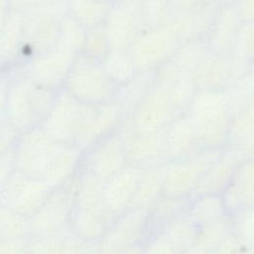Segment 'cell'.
I'll use <instances>...</instances> for the list:
<instances>
[{
    "label": "cell",
    "instance_id": "1",
    "mask_svg": "<svg viewBox=\"0 0 254 254\" xmlns=\"http://www.w3.org/2000/svg\"><path fill=\"white\" fill-rule=\"evenodd\" d=\"M82 154L78 146L59 142L36 127L19 135L13 147L14 168L55 189L76 174Z\"/></svg>",
    "mask_w": 254,
    "mask_h": 254
},
{
    "label": "cell",
    "instance_id": "2",
    "mask_svg": "<svg viewBox=\"0 0 254 254\" xmlns=\"http://www.w3.org/2000/svg\"><path fill=\"white\" fill-rule=\"evenodd\" d=\"M85 31L66 13L57 41L46 52L21 64L19 73L44 86L60 90L64 87L74 60L82 51Z\"/></svg>",
    "mask_w": 254,
    "mask_h": 254
},
{
    "label": "cell",
    "instance_id": "3",
    "mask_svg": "<svg viewBox=\"0 0 254 254\" xmlns=\"http://www.w3.org/2000/svg\"><path fill=\"white\" fill-rule=\"evenodd\" d=\"M59 90L24 74L11 77L4 115L19 134L40 127L51 111Z\"/></svg>",
    "mask_w": 254,
    "mask_h": 254
},
{
    "label": "cell",
    "instance_id": "4",
    "mask_svg": "<svg viewBox=\"0 0 254 254\" xmlns=\"http://www.w3.org/2000/svg\"><path fill=\"white\" fill-rule=\"evenodd\" d=\"M186 113L204 149L226 147L232 119L227 90H197Z\"/></svg>",
    "mask_w": 254,
    "mask_h": 254
},
{
    "label": "cell",
    "instance_id": "5",
    "mask_svg": "<svg viewBox=\"0 0 254 254\" xmlns=\"http://www.w3.org/2000/svg\"><path fill=\"white\" fill-rule=\"evenodd\" d=\"M119 85L111 78L103 62L82 51L74 60L65 88L71 95L87 104H104L116 100Z\"/></svg>",
    "mask_w": 254,
    "mask_h": 254
},
{
    "label": "cell",
    "instance_id": "6",
    "mask_svg": "<svg viewBox=\"0 0 254 254\" xmlns=\"http://www.w3.org/2000/svg\"><path fill=\"white\" fill-rule=\"evenodd\" d=\"M97 105L81 102L63 87L40 127L53 139L77 146L89 127Z\"/></svg>",
    "mask_w": 254,
    "mask_h": 254
},
{
    "label": "cell",
    "instance_id": "7",
    "mask_svg": "<svg viewBox=\"0 0 254 254\" xmlns=\"http://www.w3.org/2000/svg\"><path fill=\"white\" fill-rule=\"evenodd\" d=\"M66 13V3L43 2L22 14L21 64L46 52L57 41Z\"/></svg>",
    "mask_w": 254,
    "mask_h": 254
},
{
    "label": "cell",
    "instance_id": "8",
    "mask_svg": "<svg viewBox=\"0 0 254 254\" xmlns=\"http://www.w3.org/2000/svg\"><path fill=\"white\" fill-rule=\"evenodd\" d=\"M73 177L55 188L42 206L27 218L29 239L50 236L70 227L74 207Z\"/></svg>",
    "mask_w": 254,
    "mask_h": 254
},
{
    "label": "cell",
    "instance_id": "9",
    "mask_svg": "<svg viewBox=\"0 0 254 254\" xmlns=\"http://www.w3.org/2000/svg\"><path fill=\"white\" fill-rule=\"evenodd\" d=\"M180 42L165 26L145 28L132 42L127 52L136 74L156 71L171 61Z\"/></svg>",
    "mask_w": 254,
    "mask_h": 254
},
{
    "label": "cell",
    "instance_id": "10",
    "mask_svg": "<svg viewBox=\"0 0 254 254\" xmlns=\"http://www.w3.org/2000/svg\"><path fill=\"white\" fill-rule=\"evenodd\" d=\"M147 209L129 208L121 214L98 241V252H143L147 236Z\"/></svg>",
    "mask_w": 254,
    "mask_h": 254
},
{
    "label": "cell",
    "instance_id": "11",
    "mask_svg": "<svg viewBox=\"0 0 254 254\" xmlns=\"http://www.w3.org/2000/svg\"><path fill=\"white\" fill-rule=\"evenodd\" d=\"M222 149H204L192 157L166 162L163 194L190 197L208 166Z\"/></svg>",
    "mask_w": 254,
    "mask_h": 254
},
{
    "label": "cell",
    "instance_id": "12",
    "mask_svg": "<svg viewBox=\"0 0 254 254\" xmlns=\"http://www.w3.org/2000/svg\"><path fill=\"white\" fill-rule=\"evenodd\" d=\"M220 0L183 5L173 2L164 26L181 43L204 38L221 5Z\"/></svg>",
    "mask_w": 254,
    "mask_h": 254
},
{
    "label": "cell",
    "instance_id": "13",
    "mask_svg": "<svg viewBox=\"0 0 254 254\" xmlns=\"http://www.w3.org/2000/svg\"><path fill=\"white\" fill-rule=\"evenodd\" d=\"M53 190L46 182L14 169L0 192V203L28 218L42 206Z\"/></svg>",
    "mask_w": 254,
    "mask_h": 254
},
{
    "label": "cell",
    "instance_id": "14",
    "mask_svg": "<svg viewBox=\"0 0 254 254\" xmlns=\"http://www.w3.org/2000/svg\"><path fill=\"white\" fill-rule=\"evenodd\" d=\"M180 114L169 93L154 84L124 117L134 131L153 132L165 129Z\"/></svg>",
    "mask_w": 254,
    "mask_h": 254
},
{
    "label": "cell",
    "instance_id": "15",
    "mask_svg": "<svg viewBox=\"0 0 254 254\" xmlns=\"http://www.w3.org/2000/svg\"><path fill=\"white\" fill-rule=\"evenodd\" d=\"M127 165L124 141L115 129L83 150L79 168L106 182Z\"/></svg>",
    "mask_w": 254,
    "mask_h": 254
},
{
    "label": "cell",
    "instance_id": "16",
    "mask_svg": "<svg viewBox=\"0 0 254 254\" xmlns=\"http://www.w3.org/2000/svg\"><path fill=\"white\" fill-rule=\"evenodd\" d=\"M110 50H127L135 38L145 29L141 13V1L117 0L105 22Z\"/></svg>",
    "mask_w": 254,
    "mask_h": 254
},
{
    "label": "cell",
    "instance_id": "17",
    "mask_svg": "<svg viewBox=\"0 0 254 254\" xmlns=\"http://www.w3.org/2000/svg\"><path fill=\"white\" fill-rule=\"evenodd\" d=\"M116 132L124 141L129 165L147 168L168 162L165 129L137 132L130 126H122Z\"/></svg>",
    "mask_w": 254,
    "mask_h": 254
},
{
    "label": "cell",
    "instance_id": "18",
    "mask_svg": "<svg viewBox=\"0 0 254 254\" xmlns=\"http://www.w3.org/2000/svg\"><path fill=\"white\" fill-rule=\"evenodd\" d=\"M246 71L231 56L219 55L210 50L190 77L197 90H227Z\"/></svg>",
    "mask_w": 254,
    "mask_h": 254
},
{
    "label": "cell",
    "instance_id": "19",
    "mask_svg": "<svg viewBox=\"0 0 254 254\" xmlns=\"http://www.w3.org/2000/svg\"><path fill=\"white\" fill-rule=\"evenodd\" d=\"M142 170L143 168L128 164L105 182L103 206L116 219L129 209Z\"/></svg>",
    "mask_w": 254,
    "mask_h": 254
},
{
    "label": "cell",
    "instance_id": "20",
    "mask_svg": "<svg viewBox=\"0 0 254 254\" xmlns=\"http://www.w3.org/2000/svg\"><path fill=\"white\" fill-rule=\"evenodd\" d=\"M244 158L233 147H224L208 166L190 198L205 194H221L230 181L236 167Z\"/></svg>",
    "mask_w": 254,
    "mask_h": 254
},
{
    "label": "cell",
    "instance_id": "21",
    "mask_svg": "<svg viewBox=\"0 0 254 254\" xmlns=\"http://www.w3.org/2000/svg\"><path fill=\"white\" fill-rule=\"evenodd\" d=\"M221 197L231 216L254 205V157L244 158L239 163Z\"/></svg>",
    "mask_w": 254,
    "mask_h": 254
},
{
    "label": "cell",
    "instance_id": "22",
    "mask_svg": "<svg viewBox=\"0 0 254 254\" xmlns=\"http://www.w3.org/2000/svg\"><path fill=\"white\" fill-rule=\"evenodd\" d=\"M242 21L235 3H221L204 37L209 49L216 54L230 56Z\"/></svg>",
    "mask_w": 254,
    "mask_h": 254
},
{
    "label": "cell",
    "instance_id": "23",
    "mask_svg": "<svg viewBox=\"0 0 254 254\" xmlns=\"http://www.w3.org/2000/svg\"><path fill=\"white\" fill-rule=\"evenodd\" d=\"M165 137L168 161L190 158L204 150L187 113L177 116L165 128Z\"/></svg>",
    "mask_w": 254,
    "mask_h": 254
},
{
    "label": "cell",
    "instance_id": "24",
    "mask_svg": "<svg viewBox=\"0 0 254 254\" xmlns=\"http://www.w3.org/2000/svg\"><path fill=\"white\" fill-rule=\"evenodd\" d=\"M154 84L169 93L181 114L187 112L197 91L190 76L171 61L155 71Z\"/></svg>",
    "mask_w": 254,
    "mask_h": 254
},
{
    "label": "cell",
    "instance_id": "25",
    "mask_svg": "<svg viewBox=\"0 0 254 254\" xmlns=\"http://www.w3.org/2000/svg\"><path fill=\"white\" fill-rule=\"evenodd\" d=\"M22 62V14L8 11L0 31V72H10Z\"/></svg>",
    "mask_w": 254,
    "mask_h": 254
},
{
    "label": "cell",
    "instance_id": "26",
    "mask_svg": "<svg viewBox=\"0 0 254 254\" xmlns=\"http://www.w3.org/2000/svg\"><path fill=\"white\" fill-rule=\"evenodd\" d=\"M98 243L87 242L77 236L71 227L50 236L29 239L28 252L78 253L98 252Z\"/></svg>",
    "mask_w": 254,
    "mask_h": 254
},
{
    "label": "cell",
    "instance_id": "27",
    "mask_svg": "<svg viewBox=\"0 0 254 254\" xmlns=\"http://www.w3.org/2000/svg\"><path fill=\"white\" fill-rule=\"evenodd\" d=\"M116 219L105 209L91 210L73 207L70 227L81 239L98 243Z\"/></svg>",
    "mask_w": 254,
    "mask_h": 254
},
{
    "label": "cell",
    "instance_id": "28",
    "mask_svg": "<svg viewBox=\"0 0 254 254\" xmlns=\"http://www.w3.org/2000/svg\"><path fill=\"white\" fill-rule=\"evenodd\" d=\"M190 197L161 195L147 209V236L161 231L178 217L188 213ZM146 240V239H145Z\"/></svg>",
    "mask_w": 254,
    "mask_h": 254
},
{
    "label": "cell",
    "instance_id": "29",
    "mask_svg": "<svg viewBox=\"0 0 254 254\" xmlns=\"http://www.w3.org/2000/svg\"><path fill=\"white\" fill-rule=\"evenodd\" d=\"M74 207L80 209L100 210L103 206V190L105 182L90 173L78 169L73 177Z\"/></svg>",
    "mask_w": 254,
    "mask_h": 254
},
{
    "label": "cell",
    "instance_id": "30",
    "mask_svg": "<svg viewBox=\"0 0 254 254\" xmlns=\"http://www.w3.org/2000/svg\"><path fill=\"white\" fill-rule=\"evenodd\" d=\"M165 164L143 168L129 208H148L163 195Z\"/></svg>",
    "mask_w": 254,
    "mask_h": 254
},
{
    "label": "cell",
    "instance_id": "31",
    "mask_svg": "<svg viewBox=\"0 0 254 254\" xmlns=\"http://www.w3.org/2000/svg\"><path fill=\"white\" fill-rule=\"evenodd\" d=\"M234 233L232 216L227 214L214 221L198 226L196 238L190 253L215 252L218 246Z\"/></svg>",
    "mask_w": 254,
    "mask_h": 254
},
{
    "label": "cell",
    "instance_id": "32",
    "mask_svg": "<svg viewBox=\"0 0 254 254\" xmlns=\"http://www.w3.org/2000/svg\"><path fill=\"white\" fill-rule=\"evenodd\" d=\"M114 2L110 0H67V14L85 30L105 22Z\"/></svg>",
    "mask_w": 254,
    "mask_h": 254
},
{
    "label": "cell",
    "instance_id": "33",
    "mask_svg": "<svg viewBox=\"0 0 254 254\" xmlns=\"http://www.w3.org/2000/svg\"><path fill=\"white\" fill-rule=\"evenodd\" d=\"M197 230L198 226L186 213L169 223L161 231L167 236L176 253H187L194 244Z\"/></svg>",
    "mask_w": 254,
    "mask_h": 254
},
{
    "label": "cell",
    "instance_id": "34",
    "mask_svg": "<svg viewBox=\"0 0 254 254\" xmlns=\"http://www.w3.org/2000/svg\"><path fill=\"white\" fill-rule=\"evenodd\" d=\"M188 216L200 226L227 215L221 194H205L190 199Z\"/></svg>",
    "mask_w": 254,
    "mask_h": 254
},
{
    "label": "cell",
    "instance_id": "35",
    "mask_svg": "<svg viewBox=\"0 0 254 254\" xmlns=\"http://www.w3.org/2000/svg\"><path fill=\"white\" fill-rule=\"evenodd\" d=\"M155 80V71L136 74L118 90L116 101L121 105L125 115L132 111L137 103L152 88Z\"/></svg>",
    "mask_w": 254,
    "mask_h": 254
},
{
    "label": "cell",
    "instance_id": "36",
    "mask_svg": "<svg viewBox=\"0 0 254 254\" xmlns=\"http://www.w3.org/2000/svg\"><path fill=\"white\" fill-rule=\"evenodd\" d=\"M209 51L210 49L204 38L188 41L179 45L171 62L190 76L194 68Z\"/></svg>",
    "mask_w": 254,
    "mask_h": 254
},
{
    "label": "cell",
    "instance_id": "37",
    "mask_svg": "<svg viewBox=\"0 0 254 254\" xmlns=\"http://www.w3.org/2000/svg\"><path fill=\"white\" fill-rule=\"evenodd\" d=\"M230 56L247 70L254 64V22L242 21Z\"/></svg>",
    "mask_w": 254,
    "mask_h": 254
},
{
    "label": "cell",
    "instance_id": "38",
    "mask_svg": "<svg viewBox=\"0 0 254 254\" xmlns=\"http://www.w3.org/2000/svg\"><path fill=\"white\" fill-rule=\"evenodd\" d=\"M0 241H29L27 218L1 203Z\"/></svg>",
    "mask_w": 254,
    "mask_h": 254
},
{
    "label": "cell",
    "instance_id": "39",
    "mask_svg": "<svg viewBox=\"0 0 254 254\" xmlns=\"http://www.w3.org/2000/svg\"><path fill=\"white\" fill-rule=\"evenodd\" d=\"M102 62L111 78L119 86L126 84L136 75L127 50H110Z\"/></svg>",
    "mask_w": 254,
    "mask_h": 254
},
{
    "label": "cell",
    "instance_id": "40",
    "mask_svg": "<svg viewBox=\"0 0 254 254\" xmlns=\"http://www.w3.org/2000/svg\"><path fill=\"white\" fill-rule=\"evenodd\" d=\"M254 133V100L238 109L232 115L226 146L232 147Z\"/></svg>",
    "mask_w": 254,
    "mask_h": 254
},
{
    "label": "cell",
    "instance_id": "41",
    "mask_svg": "<svg viewBox=\"0 0 254 254\" xmlns=\"http://www.w3.org/2000/svg\"><path fill=\"white\" fill-rule=\"evenodd\" d=\"M230 108L233 113L254 100V64L227 89Z\"/></svg>",
    "mask_w": 254,
    "mask_h": 254
},
{
    "label": "cell",
    "instance_id": "42",
    "mask_svg": "<svg viewBox=\"0 0 254 254\" xmlns=\"http://www.w3.org/2000/svg\"><path fill=\"white\" fill-rule=\"evenodd\" d=\"M82 52L103 61L110 52V45L104 23L85 31Z\"/></svg>",
    "mask_w": 254,
    "mask_h": 254
},
{
    "label": "cell",
    "instance_id": "43",
    "mask_svg": "<svg viewBox=\"0 0 254 254\" xmlns=\"http://www.w3.org/2000/svg\"><path fill=\"white\" fill-rule=\"evenodd\" d=\"M173 0H143L141 13L145 28L164 26L172 9Z\"/></svg>",
    "mask_w": 254,
    "mask_h": 254
},
{
    "label": "cell",
    "instance_id": "44",
    "mask_svg": "<svg viewBox=\"0 0 254 254\" xmlns=\"http://www.w3.org/2000/svg\"><path fill=\"white\" fill-rule=\"evenodd\" d=\"M232 221L234 233L250 251L254 248V205L232 215Z\"/></svg>",
    "mask_w": 254,
    "mask_h": 254
},
{
    "label": "cell",
    "instance_id": "45",
    "mask_svg": "<svg viewBox=\"0 0 254 254\" xmlns=\"http://www.w3.org/2000/svg\"><path fill=\"white\" fill-rule=\"evenodd\" d=\"M19 135L5 115L0 116V154L12 149Z\"/></svg>",
    "mask_w": 254,
    "mask_h": 254
},
{
    "label": "cell",
    "instance_id": "46",
    "mask_svg": "<svg viewBox=\"0 0 254 254\" xmlns=\"http://www.w3.org/2000/svg\"><path fill=\"white\" fill-rule=\"evenodd\" d=\"M14 169V157L12 148L9 151L0 154V192Z\"/></svg>",
    "mask_w": 254,
    "mask_h": 254
},
{
    "label": "cell",
    "instance_id": "47",
    "mask_svg": "<svg viewBox=\"0 0 254 254\" xmlns=\"http://www.w3.org/2000/svg\"><path fill=\"white\" fill-rule=\"evenodd\" d=\"M241 251H248V248L235 233H232L218 246L215 253H235Z\"/></svg>",
    "mask_w": 254,
    "mask_h": 254
},
{
    "label": "cell",
    "instance_id": "48",
    "mask_svg": "<svg viewBox=\"0 0 254 254\" xmlns=\"http://www.w3.org/2000/svg\"><path fill=\"white\" fill-rule=\"evenodd\" d=\"M43 2V0H8V11L24 14Z\"/></svg>",
    "mask_w": 254,
    "mask_h": 254
},
{
    "label": "cell",
    "instance_id": "49",
    "mask_svg": "<svg viewBox=\"0 0 254 254\" xmlns=\"http://www.w3.org/2000/svg\"><path fill=\"white\" fill-rule=\"evenodd\" d=\"M234 3L243 21L254 22V0H236Z\"/></svg>",
    "mask_w": 254,
    "mask_h": 254
},
{
    "label": "cell",
    "instance_id": "50",
    "mask_svg": "<svg viewBox=\"0 0 254 254\" xmlns=\"http://www.w3.org/2000/svg\"><path fill=\"white\" fill-rule=\"evenodd\" d=\"M28 252V241H0V253Z\"/></svg>",
    "mask_w": 254,
    "mask_h": 254
},
{
    "label": "cell",
    "instance_id": "51",
    "mask_svg": "<svg viewBox=\"0 0 254 254\" xmlns=\"http://www.w3.org/2000/svg\"><path fill=\"white\" fill-rule=\"evenodd\" d=\"M11 76L9 72H0V116L4 114Z\"/></svg>",
    "mask_w": 254,
    "mask_h": 254
},
{
    "label": "cell",
    "instance_id": "52",
    "mask_svg": "<svg viewBox=\"0 0 254 254\" xmlns=\"http://www.w3.org/2000/svg\"><path fill=\"white\" fill-rule=\"evenodd\" d=\"M207 0H173L174 3L177 4H183V5H190V4H196V3H201Z\"/></svg>",
    "mask_w": 254,
    "mask_h": 254
},
{
    "label": "cell",
    "instance_id": "53",
    "mask_svg": "<svg viewBox=\"0 0 254 254\" xmlns=\"http://www.w3.org/2000/svg\"><path fill=\"white\" fill-rule=\"evenodd\" d=\"M8 12V0H0V14Z\"/></svg>",
    "mask_w": 254,
    "mask_h": 254
},
{
    "label": "cell",
    "instance_id": "54",
    "mask_svg": "<svg viewBox=\"0 0 254 254\" xmlns=\"http://www.w3.org/2000/svg\"><path fill=\"white\" fill-rule=\"evenodd\" d=\"M6 15H7V13H2V14H0V31H1L2 26H3V24H4V21H5Z\"/></svg>",
    "mask_w": 254,
    "mask_h": 254
},
{
    "label": "cell",
    "instance_id": "55",
    "mask_svg": "<svg viewBox=\"0 0 254 254\" xmlns=\"http://www.w3.org/2000/svg\"><path fill=\"white\" fill-rule=\"evenodd\" d=\"M44 2L48 3H66L67 0H43Z\"/></svg>",
    "mask_w": 254,
    "mask_h": 254
},
{
    "label": "cell",
    "instance_id": "56",
    "mask_svg": "<svg viewBox=\"0 0 254 254\" xmlns=\"http://www.w3.org/2000/svg\"><path fill=\"white\" fill-rule=\"evenodd\" d=\"M222 3H234L236 0H220Z\"/></svg>",
    "mask_w": 254,
    "mask_h": 254
},
{
    "label": "cell",
    "instance_id": "57",
    "mask_svg": "<svg viewBox=\"0 0 254 254\" xmlns=\"http://www.w3.org/2000/svg\"><path fill=\"white\" fill-rule=\"evenodd\" d=\"M110 1H113V2H115V1H117V0H110Z\"/></svg>",
    "mask_w": 254,
    "mask_h": 254
},
{
    "label": "cell",
    "instance_id": "58",
    "mask_svg": "<svg viewBox=\"0 0 254 254\" xmlns=\"http://www.w3.org/2000/svg\"><path fill=\"white\" fill-rule=\"evenodd\" d=\"M138 1H143V0H138Z\"/></svg>",
    "mask_w": 254,
    "mask_h": 254
}]
</instances>
